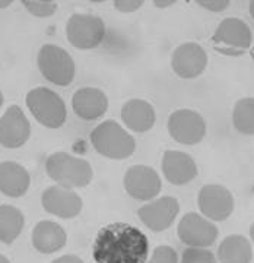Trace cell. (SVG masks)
<instances>
[{"instance_id":"836d02e7","label":"cell","mask_w":254,"mask_h":263,"mask_svg":"<svg viewBox=\"0 0 254 263\" xmlns=\"http://www.w3.org/2000/svg\"><path fill=\"white\" fill-rule=\"evenodd\" d=\"M250 237H251V240H253L254 243V222L250 226Z\"/></svg>"},{"instance_id":"8fae6325","label":"cell","mask_w":254,"mask_h":263,"mask_svg":"<svg viewBox=\"0 0 254 263\" xmlns=\"http://www.w3.org/2000/svg\"><path fill=\"white\" fill-rule=\"evenodd\" d=\"M198 206L205 218L221 222L228 219L234 212L236 200L225 186L206 184L199 192Z\"/></svg>"},{"instance_id":"ac0fdd59","label":"cell","mask_w":254,"mask_h":263,"mask_svg":"<svg viewBox=\"0 0 254 263\" xmlns=\"http://www.w3.org/2000/svg\"><path fill=\"white\" fill-rule=\"evenodd\" d=\"M122 120L129 130L134 133H145L153 127L157 114L151 103L133 98L123 104Z\"/></svg>"},{"instance_id":"e575fe53","label":"cell","mask_w":254,"mask_h":263,"mask_svg":"<svg viewBox=\"0 0 254 263\" xmlns=\"http://www.w3.org/2000/svg\"><path fill=\"white\" fill-rule=\"evenodd\" d=\"M250 56H251V59H253V62H254V46L251 47V50H250Z\"/></svg>"},{"instance_id":"2e32d148","label":"cell","mask_w":254,"mask_h":263,"mask_svg":"<svg viewBox=\"0 0 254 263\" xmlns=\"http://www.w3.org/2000/svg\"><path fill=\"white\" fill-rule=\"evenodd\" d=\"M162 174L174 186H184L196 179L199 170L196 161L183 151L168 149L162 154Z\"/></svg>"},{"instance_id":"4fadbf2b","label":"cell","mask_w":254,"mask_h":263,"mask_svg":"<svg viewBox=\"0 0 254 263\" xmlns=\"http://www.w3.org/2000/svg\"><path fill=\"white\" fill-rule=\"evenodd\" d=\"M207 53L198 43H184L171 54V67L181 79H194L207 66Z\"/></svg>"},{"instance_id":"44dd1931","label":"cell","mask_w":254,"mask_h":263,"mask_svg":"<svg viewBox=\"0 0 254 263\" xmlns=\"http://www.w3.org/2000/svg\"><path fill=\"white\" fill-rule=\"evenodd\" d=\"M217 257L221 263H251L253 247L244 235H228L218 247Z\"/></svg>"},{"instance_id":"484cf974","label":"cell","mask_w":254,"mask_h":263,"mask_svg":"<svg viewBox=\"0 0 254 263\" xmlns=\"http://www.w3.org/2000/svg\"><path fill=\"white\" fill-rule=\"evenodd\" d=\"M146 263H179V254L171 246H158Z\"/></svg>"},{"instance_id":"277c9868","label":"cell","mask_w":254,"mask_h":263,"mask_svg":"<svg viewBox=\"0 0 254 263\" xmlns=\"http://www.w3.org/2000/svg\"><path fill=\"white\" fill-rule=\"evenodd\" d=\"M25 103L34 119L48 129H58L66 122V104L60 95L46 86L31 89Z\"/></svg>"},{"instance_id":"5b68a950","label":"cell","mask_w":254,"mask_h":263,"mask_svg":"<svg viewBox=\"0 0 254 263\" xmlns=\"http://www.w3.org/2000/svg\"><path fill=\"white\" fill-rule=\"evenodd\" d=\"M37 65L41 75L57 86H67L75 79V60L65 48L56 44H44L40 48Z\"/></svg>"},{"instance_id":"f546056e","label":"cell","mask_w":254,"mask_h":263,"mask_svg":"<svg viewBox=\"0 0 254 263\" xmlns=\"http://www.w3.org/2000/svg\"><path fill=\"white\" fill-rule=\"evenodd\" d=\"M177 2L175 0H153V5L157 6V8H168V6H174Z\"/></svg>"},{"instance_id":"6da1fadb","label":"cell","mask_w":254,"mask_h":263,"mask_svg":"<svg viewBox=\"0 0 254 263\" xmlns=\"http://www.w3.org/2000/svg\"><path fill=\"white\" fill-rule=\"evenodd\" d=\"M92 257L95 263H146L149 240L138 227L126 222L108 224L95 237Z\"/></svg>"},{"instance_id":"cb8c5ba5","label":"cell","mask_w":254,"mask_h":263,"mask_svg":"<svg viewBox=\"0 0 254 263\" xmlns=\"http://www.w3.org/2000/svg\"><path fill=\"white\" fill-rule=\"evenodd\" d=\"M21 3L31 15L37 18H48L54 15L58 8L56 2H48V0H22Z\"/></svg>"},{"instance_id":"603a6c76","label":"cell","mask_w":254,"mask_h":263,"mask_svg":"<svg viewBox=\"0 0 254 263\" xmlns=\"http://www.w3.org/2000/svg\"><path fill=\"white\" fill-rule=\"evenodd\" d=\"M232 126L241 135H254V98L247 97L238 100L232 110Z\"/></svg>"},{"instance_id":"4316f807","label":"cell","mask_w":254,"mask_h":263,"mask_svg":"<svg viewBox=\"0 0 254 263\" xmlns=\"http://www.w3.org/2000/svg\"><path fill=\"white\" fill-rule=\"evenodd\" d=\"M143 0H114V9H117L119 12L123 13H132L139 10L143 6Z\"/></svg>"},{"instance_id":"7c38bea8","label":"cell","mask_w":254,"mask_h":263,"mask_svg":"<svg viewBox=\"0 0 254 263\" xmlns=\"http://www.w3.org/2000/svg\"><path fill=\"white\" fill-rule=\"evenodd\" d=\"M180 203L175 197L162 196L139 208L141 221L153 233H162L174 224L179 216Z\"/></svg>"},{"instance_id":"30bf717a","label":"cell","mask_w":254,"mask_h":263,"mask_svg":"<svg viewBox=\"0 0 254 263\" xmlns=\"http://www.w3.org/2000/svg\"><path fill=\"white\" fill-rule=\"evenodd\" d=\"M177 234L181 243L188 247L207 249L217 241V226L198 212H187L180 219L177 227Z\"/></svg>"},{"instance_id":"f1b7e54d","label":"cell","mask_w":254,"mask_h":263,"mask_svg":"<svg viewBox=\"0 0 254 263\" xmlns=\"http://www.w3.org/2000/svg\"><path fill=\"white\" fill-rule=\"evenodd\" d=\"M51 263H85L79 256H75V254H65V256H60L54 259Z\"/></svg>"},{"instance_id":"9c48e42d","label":"cell","mask_w":254,"mask_h":263,"mask_svg":"<svg viewBox=\"0 0 254 263\" xmlns=\"http://www.w3.org/2000/svg\"><path fill=\"white\" fill-rule=\"evenodd\" d=\"M123 186L129 196L142 202H151L161 193L162 181L157 170L149 165H132L124 173Z\"/></svg>"},{"instance_id":"7a4b0ae2","label":"cell","mask_w":254,"mask_h":263,"mask_svg":"<svg viewBox=\"0 0 254 263\" xmlns=\"http://www.w3.org/2000/svg\"><path fill=\"white\" fill-rule=\"evenodd\" d=\"M89 139L94 149L110 160H126L136 149L134 138L113 119L100 123L91 132Z\"/></svg>"},{"instance_id":"d6986e66","label":"cell","mask_w":254,"mask_h":263,"mask_svg":"<svg viewBox=\"0 0 254 263\" xmlns=\"http://www.w3.org/2000/svg\"><path fill=\"white\" fill-rule=\"evenodd\" d=\"M32 246L43 254H53L62 250L67 243L65 228L54 221H40L32 230Z\"/></svg>"},{"instance_id":"83f0119b","label":"cell","mask_w":254,"mask_h":263,"mask_svg":"<svg viewBox=\"0 0 254 263\" xmlns=\"http://www.w3.org/2000/svg\"><path fill=\"white\" fill-rule=\"evenodd\" d=\"M196 3L210 12H222L229 6V0H198Z\"/></svg>"},{"instance_id":"4dcf8cb0","label":"cell","mask_w":254,"mask_h":263,"mask_svg":"<svg viewBox=\"0 0 254 263\" xmlns=\"http://www.w3.org/2000/svg\"><path fill=\"white\" fill-rule=\"evenodd\" d=\"M248 12H250L251 18L254 19V0H251V2L248 3Z\"/></svg>"},{"instance_id":"d4e9b609","label":"cell","mask_w":254,"mask_h":263,"mask_svg":"<svg viewBox=\"0 0 254 263\" xmlns=\"http://www.w3.org/2000/svg\"><path fill=\"white\" fill-rule=\"evenodd\" d=\"M179 263H217V257L207 249H196V247H187Z\"/></svg>"},{"instance_id":"8992f818","label":"cell","mask_w":254,"mask_h":263,"mask_svg":"<svg viewBox=\"0 0 254 263\" xmlns=\"http://www.w3.org/2000/svg\"><path fill=\"white\" fill-rule=\"evenodd\" d=\"M213 48L225 56H241L253 44L248 24L240 18H225L212 35Z\"/></svg>"},{"instance_id":"3957f363","label":"cell","mask_w":254,"mask_h":263,"mask_svg":"<svg viewBox=\"0 0 254 263\" xmlns=\"http://www.w3.org/2000/svg\"><path fill=\"white\" fill-rule=\"evenodd\" d=\"M46 173L58 186L67 189L86 187L94 177V170L84 158L67 152H54L46 161Z\"/></svg>"},{"instance_id":"52a82bcc","label":"cell","mask_w":254,"mask_h":263,"mask_svg":"<svg viewBox=\"0 0 254 263\" xmlns=\"http://www.w3.org/2000/svg\"><path fill=\"white\" fill-rule=\"evenodd\" d=\"M105 24L91 13H73L66 24L67 41L79 50L98 47L105 38Z\"/></svg>"},{"instance_id":"5bb4252c","label":"cell","mask_w":254,"mask_h":263,"mask_svg":"<svg viewBox=\"0 0 254 263\" xmlns=\"http://www.w3.org/2000/svg\"><path fill=\"white\" fill-rule=\"evenodd\" d=\"M41 205L44 211L56 215L62 219H72L81 214L84 202L72 189L63 187V186H50L41 195Z\"/></svg>"},{"instance_id":"ffe728a7","label":"cell","mask_w":254,"mask_h":263,"mask_svg":"<svg viewBox=\"0 0 254 263\" xmlns=\"http://www.w3.org/2000/svg\"><path fill=\"white\" fill-rule=\"evenodd\" d=\"M31 177L25 167L13 161L0 162V192L5 196L21 197L28 192Z\"/></svg>"},{"instance_id":"9a60e30c","label":"cell","mask_w":254,"mask_h":263,"mask_svg":"<svg viewBox=\"0 0 254 263\" xmlns=\"http://www.w3.org/2000/svg\"><path fill=\"white\" fill-rule=\"evenodd\" d=\"M31 135V124L19 105H10L0 117V145L16 149L25 145Z\"/></svg>"},{"instance_id":"d590c367","label":"cell","mask_w":254,"mask_h":263,"mask_svg":"<svg viewBox=\"0 0 254 263\" xmlns=\"http://www.w3.org/2000/svg\"><path fill=\"white\" fill-rule=\"evenodd\" d=\"M2 104H3V94H2V91H0V107H2Z\"/></svg>"},{"instance_id":"e0dca14e","label":"cell","mask_w":254,"mask_h":263,"mask_svg":"<svg viewBox=\"0 0 254 263\" xmlns=\"http://www.w3.org/2000/svg\"><path fill=\"white\" fill-rule=\"evenodd\" d=\"M72 108L76 116L82 120H96L107 113L108 98L101 89L85 86L77 89L72 97Z\"/></svg>"},{"instance_id":"ba28073f","label":"cell","mask_w":254,"mask_h":263,"mask_svg":"<svg viewBox=\"0 0 254 263\" xmlns=\"http://www.w3.org/2000/svg\"><path fill=\"white\" fill-rule=\"evenodd\" d=\"M167 127L169 136L181 145H198L206 135L205 119L190 108H180L169 114Z\"/></svg>"},{"instance_id":"d6a6232c","label":"cell","mask_w":254,"mask_h":263,"mask_svg":"<svg viewBox=\"0 0 254 263\" xmlns=\"http://www.w3.org/2000/svg\"><path fill=\"white\" fill-rule=\"evenodd\" d=\"M0 263H10V260L6 257V256H3V254H0Z\"/></svg>"},{"instance_id":"1f68e13d","label":"cell","mask_w":254,"mask_h":263,"mask_svg":"<svg viewBox=\"0 0 254 263\" xmlns=\"http://www.w3.org/2000/svg\"><path fill=\"white\" fill-rule=\"evenodd\" d=\"M12 5V0H5V2H0V9H3V8H8Z\"/></svg>"},{"instance_id":"7402d4cb","label":"cell","mask_w":254,"mask_h":263,"mask_svg":"<svg viewBox=\"0 0 254 263\" xmlns=\"http://www.w3.org/2000/svg\"><path fill=\"white\" fill-rule=\"evenodd\" d=\"M25 226V216L18 208L12 205H0V241L12 245Z\"/></svg>"}]
</instances>
